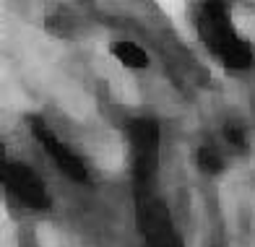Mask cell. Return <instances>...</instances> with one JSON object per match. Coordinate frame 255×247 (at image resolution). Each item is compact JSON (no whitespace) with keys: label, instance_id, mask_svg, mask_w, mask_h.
<instances>
[{"label":"cell","instance_id":"obj_3","mask_svg":"<svg viewBox=\"0 0 255 247\" xmlns=\"http://www.w3.org/2000/svg\"><path fill=\"white\" fill-rule=\"evenodd\" d=\"M133 148H135V172L138 180H151L159 164V127L151 120H138L133 125Z\"/></svg>","mask_w":255,"mask_h":247},{"label":"cell","instance_id":"obj_1","mask_svg":"<svg viewBox=\"0 0 255 247\" xmlns=\"http://www.w3.org/2000/svg\"><path fill=\"white\" fill-rule=\"evenodd\" d=\"M198 34L227 68H248L253 63V50L235 31L227 0H206L198 16Z\"/></svg>","mask_w":255,"mask_h":247},{"label":"cell","instance_id":"obj_6","mask_svg":"<svg viewBox=\"0 0 255 247\" xmlns=\"http://www.w3.org/2000/svg\"><path fill=\"white\" fill-rule=\"evenodd\" d=\"M198 164H201V169L208 172V174H219V172H222V167H224L222 159H219V154H216L214 148H208V146L198 151Z\"/></svg>","mask_w":255,"mask_h":247},{"label":"cell","instance_id":"obj_8","mask_svg":"<svg viewBox=\"0 0 255 247\" xmlns=\"http://www.w3.org/2000/svg\"><path fill=\"white\" fill-rule=\"evenodd\" d=\"M159 247H177V242H169V245H159Z\"/></svg>","mask_w":255,"mask_h":247},{"label":"cell","instance_id":"obj_2","mask_svg":"<svg viewBox=\"0 0 255 247\" xmlns=\"http://www.w3.org/2000/svg\"><path fill=\"white\" fill-rule=\"evenodd\" d=\"M3 182L18 201H24L29 208H50V195L44 190L42 180L34 174L26 164L21 161H5L3 167Z\"/></svg>","mask_w":255,"mask_h":247},{"label":"cell","instance_id":"obj_4","mask_svg":"<svg viewBox=\"0 0 255 247\" xmlns=\"http://www.w3.org/2000/svg\"><path fill=\"white\" fill-rule=\"evenodd\" d=\"M29 125H31V133L42 140L44 151H47V154L52 156V161L68 174V177H71L73 182H86V180H89L86 167H84V164H81V161H78V159H76L71 151H68L50 130H47V125H44L39 117H29Z\"/></svg>","mask_w":255,"mask_h":247},{"label":"cell","instance_id":"obj_7","mask_svg":"<svg viewBox=\"0 0 255 247\" xmlns=\"http://www.w3.org/2000/svg\"><path fill=\"white\" fill-rule=\"evenodd\" d=\"M227 138H229L235 146H242V140H245V138H242V133L237 130L235 125H229V127H227Z\"/></svg>","mask_w":255,"mask_h":247},{"label":"cell","instance_id":"obj_5","mask_svg":"<svg viewBox=\"0 0 255 247\" xmlns=\"http://www.w3.org/2000/svg\"><path fill=\"white\" fill-rule=\"evenodd\" d=\"M110 50L125 68H146L148 65V55L133 42H112Z\"/></svg>","mask_w":255,"mask_h":247}]
</instances>
